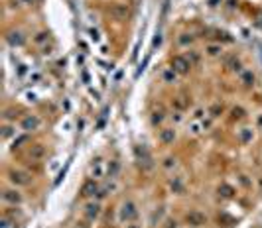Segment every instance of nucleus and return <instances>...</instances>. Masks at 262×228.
I'll return each mask as SVG.
<instances>
[{
  "label": "nucleus",
  "instance_id": "nucleus-13",
  "mask_svg": "<svg viewBox=\"0 0 262 228\" xmlns=\"http://www.w3.org/2000/svg\"><path fill=\"white\" fill-rule=\"evenodd\" d=\"M36 41H37V44H41V41H45V34H37Z\"/></svg>",
  "mask_w": 262,
  "mask_h": 228
},
{
  "label": "nucleus",
  "instance_id": "nucleus-16",
  "mask_svg": "<svg viewBox=\"0 0 262 228\" xmlns=\"http://www.w3.org/2000/svg\"><path fill=\"white\" fill-rule=\"evenodd\" d=\"M130 228H136V226H130Z\"/></svg>",
  "mask_w": 262,
  "mask_h": 228
},
{
  "label": "nucleus",
  "instance_id": "nucleus-8",
  "mask_svg": "<svg viewBox=\"0 0 262 228\" xmlns=\"http://www.w3.org/2000/svg\"><path fill=\"white\" fill-rule=\"evenodd\" d=\"M41 155H44V147L41 146H34L30 150V157H34V160H40Z\"/></svg>",
  "mask_w": 262,
  "mask_h": 228
},
{
  "label": "nucleus",
  "instance_id": "nucleus-7",
  "mask_svg": "<svg viewBox=\"0 0 262 228\" xmlns=\"http://www.w3.org/2000/svg\"><path fill=\"white\" fill-rule=\"evenodd\" d=\"M4 199L10 201V203H20V201H22V197H20L16 191H6V193H4Z\"/></svg>",
  "mask_w": 262,
  "mask_h": 228
},
{
  "label": "nucleus",
  "instance_id": "nucleus-1",
  "mask_svg": "<svg viewBox=\"0 0 262 228\" xmlns=\"http://www.w3.org/2000/svg\"><path fill=\"white\" fill-rule=\"evenodd\" d=\"M110 14L114 16L116 20H124L126 16H128V8L124 6V4H116V6L110 8Z\"/></svg>",
  "mask_w": 262,
  "mask_h": 228
},
{
  "label": "nucleus",
  "instance_id": "nucleus-2",
  "mask_svg": "<svg viewBox=\"0 0 262 228\" xmlns=\"http://www.w3.org/2000/svg\"><path fill=\"white\" fill-rule=\"evenodd\" d=\"M10 181H12V183H18V185H26L30 179H28V175L22 173V171H12V173H10Z\"/></svg>",
  "mask_w": 262,
  "mask_h": 228
},
{
  "label": "nucleus",
  "instance_id": "nucleus-15",
  "mask_svg": "<svg viewBox=\"0 0 262 228\" xmlns=\"http://www.w3.org/2000/svg\"><path fill=\"white\" fill-rule=\"evenodd\" d=\"M164 77H165V81H168V83H170V81H172V79H174V75H172V73H170V71H168V73H165V75H164Z\"/></svg>",
  "mask_w": 262,
  "mask_h": 228
},
{
  "label": "nucleus",
  "instance_id": "nucleus-4",
  "mask_svg": "<svg viewBox=\"0 0 262 228\" xmlns=\"http://www.w3.org/2000/svg\"><path fill=\"white\" fill-rule=\"evenodd\" d=\"M22 126H24V130H36L37 126H40V120H37L36 116H28V118H24Z\"/></svg>",
  "mask_w": 262,
  "mask_h": 228
},
{
  "label": "nucleus",
  "instance_id": "nucleus-14",
  "mask_svg": "<svg viewBox=\"0 0 262 228\" xmlns=\"http://www.w3.org/2000/svg\"><path fill=\"white\" fill-rule=\"evenodd\" d=\"M209 53H211V55L219 53V47H217V45H211V47H209Z\"/></svg>",
  "mask_w": 262,
  "mask_h": 228
},
{
  "label": "nucleus",
  "instance_id": "nucleus-6",
  "mask_svg": "<svg viewBox=\"0 0 262 228\" xmlns=\"http://www.w3.org/2000/svg\"><path fill=\"white\" fill-rule=\"evenodd\" d=\"M95 191H97V185H95V181H87V183L83 185V195H85V197L95 195Z\"/></svg>",
  "mask_w": 262,
  "mask_h": 228
},
{
  "label": "nucleus",
  "instance_id": "nucleus-10",
  "mask_svg": "<svg viewBox=\"0 0 262 228\" xmlns=\"http://www.w3.org/2000/svg\"><path fill=\"white\" fill-rule=\"evenodd\" d=\"M174 140V130H162V142H172Z\"/></svg>",
  "mask_w": 262,
  "mask_h": 228
},
{
  "label": "nucleus",
  "instance_id": "nucleus-5",
  "mask_svg": "<svg viewBox=\"0 0 262 228\" xmlns=\"http://www.w3.org/2000/svg\"><path fill=\"white\" fill-rule=\"evenodd\" d=\"M174 67L178 69L179 73H185V71H187V67H189V61L183 59V57H175V59H174Z\"/></svg>",
  "mask_w": 262,
  "mask_h": 228
},
{
  "label": "nucleus",
  "instance_id": "nucleus-9",
  "mask_svg": "<svg viewBox=\"0 0 262 228\" xmlns=\"http://www.w3.org/2000/svg\"><path fill=\"white\" fill-rule=\"evenodd\" d=\"M122 216H134V205L132 203H128V205H124V210H122Z\"/></svg>",
  "mask_w": 262,
  "mask_h": 228
},
{
  "label": "nucleus",
  "instance_id": "nucleus-12",
  "mask_svg": "<svg viewBox=\"0 0 262 228\" xmlns=\"http://www.w3.org/2000/svg\"><path fill=\"white\" fill-rule=\"evenodd\" d=\"M223 195H225V197H231V195H233V189H231V187H223Z\"/></svg>",
  "mask_w": 262,
  "mask_h": 228
},
{
  "label": "nucleus",
  "instance_id": "nucleus-11",
  "mask_svg": "<svg viewBox=\"0 0 262 228\" xmlns=\"http://www.w3.org/2000/svg\"><path fill=\"white\" fill-rule=\"evenodd\" d=\"M87 209H89V210H87L89 216H97V214H99V206H97V205H89Z\"/></svg>",
  "mask_w": 262,
  "mask_h": 228
},
{
  "label": "nucleus",
  "instance_id": "nucleus-3",
  "mask_svg": "<svg viewBox=\"0 0 262 228\" xmlns=\"http://www.w3.org/2000/svg\"><path fill=\"white\" fill-rule=\"evenodd\" d=\"M187 220H189V224H193V226L205 224V216H203L201 213H191L189 216H187Z\"/></svg>",
  "mask_w": 262,
  "mask_h": 228
}]
</instances>
